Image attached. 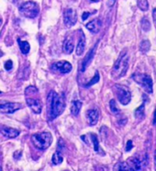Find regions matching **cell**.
<instances>
[{"label":"cell","instance_id":"obj_1","mask_svg":"<svg viewBox=\"0 0 156 171\" xmlns=\"http://www.w3.org/2000/svg\"><path fill=\"white\" fill-rule=\"evenodd\" d=\"M48 115L51 120L55 119L63 113L65 109V101L63 95H59L52 91L48 95Z\"/></svg>","mask_w":156,"mask_h":171},{"label":"cell","instance_id":"obj_2","mask_svg":"<svg viewBox=\"0 0 156 171\" xmlns=\"http://www.w3.org/2000/svg\"><path fill=\"white\" fill-rule=\"evenodd\" d=\"M128 63H129V56L128 52L125 50L121 52L120 56L114 64L113 69L111 71V76L113 77V79H119L126 74L128 71Z\"/></svg>","mask_w":156,"mask_h":171},{"label":"cell","instance_id":"obj_3","mask_svg":"<svg viewBox=\"0 0 156 171\" xmlns=\"http://www.w3.org/2000/svg\"><path fill=\"white\" fill-rule=\"evenodd\" d=\"M31 142L36 148L40 150H45L51 145L53 142L52 134L50 132H42L34 134L31 136Z\"/></svg>","mask_w":156,"mask_h":171},{"label":"cell","instance_id":"obj_4","mask_svg":"<svg viewBox=\"0 0 156 171\" xmlns=\"http://www.w3.org/2000/svg\"><path fill=\"white\" fill-rule=\"evenodd\" d=\"M132 79L142 88L145 90L148 93H153V81L152 78L145 73H135L132 75Z\"/></svg>","mask_w":156,"mask_h":171},{"label":"cell","instance_id":"obj_5","mask_svg":"<svg viewBox=\"0 0 156 171\" xmlns=\"http://www.w3.org/2000/svg\"><path fill=\"white\" fill-rule=\"evenodd\" d=\"M40 8L39 6L32 1H28L24 3L20 7H19V12L20 14L23 15L24 17L28 18H35L39 14Z\"/></svg>","mask_w":156,"mask_h":171},{"label":"cell","instance_id":"obj_6","mask_svg":"<svg viewBox=\"0 0 156 171\" xmlns=\"http://www.w3.org/2000/svg\"><path fill=\"white\" fill-rule=\"evenodd\" d=\"M113 89L119 102L123 105H127L130 102V98H131L129 89L127 86L120 85V84H115Z\"/></svg>","mask_w":156,"mask_h":171},{"label":"cell","instance_id":"obj_7","mask_svg":"<svg viewBox=\"0 0 156 171\" xmlns=\"http://www.w3.org/2000/svg\"><path fill=\"white\" fill-rule=\"evenodd\" d=\"M22 107L23 105L20 102H0V112L3 114H13Z\"/></svg>","mask_w":156,"mask_h":171},{"label":"cell","instance_id":"obj_8","mask_svg":"<svg viewBox=\"0 0 156 171\" xmlns=\"http://www.w3.org/2000/svg\"><path fill=\"white\" fill-rule=\"evenodd\" d=\"M77 21V14L76 11L73 8H67L63 12V22L67 28L73 27Z\"/></svg>","mask_w":156,"mask_h":171},{"label":"cell","instance_id":"obj_9","mask_svg":"<svg viewBox=\"0 0 156 171\" xmlns=\"http://www.w3.org/2000/svg\"><path fill=\"white\" fill-rule=\"evenodd\" d=\"M26 102L28 104V107H30V109L35 113V114H41L42 110H43V103L41 100L33 97V96H26Z\"/></svg>","mask_w":156,"mask_h":171},{"label":"cell","instance_id":"obj_10","mask_svg":"<svg viewBox=\"0 0 156 171\" xmlns=\"http://www.w3.org/2000/svg\"><path fill=\"white\" fill-rule=\"evenodd\" d=\"M72 68L73 67H72L71 63L66 61V60L58 61L53 65V69L55 71H58L61 73H68L72 71Z\"/></svg>","mask_w":156,"mask_h":171},{"label":"cell","instance_id":"obj_11","mask_svg":"<svg viewBox=\"0 0 156 171\" xmlns=\"http://www.w3.org/2000/svg\"><path fill=\"white\" fill-rule=\"evenodd\" d=\"M98 117H99V113L97 109H90L86 112V118L90 126L97 125L98 121Z\"/></svg>","mask_w":156,"mask_h":171},{"label":"cell","instance_id":"obj_12","mask_svg":"<svg viewBox=\"0 0 156 171\" xmlns=\"http://www.w3.org/2000/svg\"><path fill=\"white\" fill-rule=\"evenodd\" d=\"M85 27L90 32H92L94 34H97L100 30V28H101V21L98 18H95V19L91 20L90 22H88L85 25Z\"/></svg>","mask_w":156,"mask_h":171},{"label":"cell","instance_id":"obj_13","mask_svg":"<svg viewBox=\"0 0 156 171\" xmlns=\"http://www.w3.org/2000/svg\"><path fill=\"white\" fill-rule=\"evenodd\" d=\"M0 131H1V134L7 138H15V137L18 136V135H19L18 130L11 128V127H7V126L2 127Z\"/></svg>","mask_w":156,"mask_h":171},{"label":"cell","instance_id":"obj_14","mask_svg":"<svg viewBox=\"0 0 156 171\" xmlns=\"http://www.w3.org/2000/svg\"><path fill=\"white\" fill-rule=\"evenodd\" d=\"M85 49V34L83 33V31L80 33V38H79V41L76 46V50H75V53L77 56H82V54L84 53Z\"/></svg>","mask_w":156,"mask_h":171},{"label":"cell","instance_id":"obj_15","mask_svg":"<svg viewBox=\"0 0 156 171\" xmlns=\"http://www.w3.org/2000/svg\"><path fill=\"white\" fill-rule=\"evenodd\" d=\"M96 48H97V44L95 45V47H94V48H92V49H91V50L86 54V56H85V59H84V60H83V62H82V67H81V71H82V72H84V71H85L86 67L88 66V64L90 63V61L93 59L94 55H95Z\"/></svg>","mask_w":156,"mask_h":171},{"label":"cell","instance_id":"obj_16","mask_svg":"<svg viewBox=\"0 0 156 171\" xmlns=\"http://www.w3.org/2000/svg\"><path fill=\"white\" fill-rule=\"evenodd\" d=\"M113 171H136L127 162H118L114 166Z\"/></svg>","mask_w":156,"mask_h":171},{"label":"cell","instance_id":"obj_17","mask_svg":"<svg viewBox=\"0 0 156 171\" xmlns=\"http://www.w3.org/2000/svg\"><path fill=\"white\" fill-rule=\"evenodd\" d=\"M73 48H74V46H73V39H72L71 37H68V38L64 40V42H63V52L66 53V54H71L72 52L73 51Z\"/></svg>","mask_w":156,"mask_h":171},{"label":"cell","instance_id":"obj_18","mask_svg":"<svg viewBox=\"0 0 156 171\" xmlns=\"http://www.w3.org/2000/svg\"><path fill=\"white\" fill-rule=\"evenodd\" d=\"M82 108V102L79 100H74L71 103V113L73 116H77Z\"/></svg>","mask_w":156,"mask_h":171},{"label":"cell","instance_id":"obj_19","mask_svg":"<svg viewBox=\"0 0 156 171\" xmlns=\"http://www.w3.org/2000/svg\"><path fill=\"white\" fill-rule=\"evenodd\" d=\"M90 138H91V141H92L93 145H94V150H95L98 154H99V155H105V153L103 152V150L100 148L99 142H98V139L97 135H95V134H90Z\"/></svg>","mask_w":156,"mask_h":171},{"label":"cell","instance_id":"obj_20","mask_svg":"<svg viewBox=\"0 0 156 171\" xmlns=\"http://www.w3.org/2000/svg\"><path fill=\"white\" fill-rule=\"evenodd\" d=\"M18 43L20 51L25 55L28 54L29 52V50H30V46H29L28 41H24V40H21L20 39H18Z\"/></svg>","mask_w":156,"mask_h":171},{"label":"cell","instance_id":"obj_21","mask_svg":"<svg viewBox=\"0 0 156 171\" xmlns=\"http://www.w3.org/2000/svg\"><path fill=\"white\" fill-rule=\"evenodd\" d=\"M63 156H62V154H61L60 151H56L53 154V158H52V162H53V165H59V164H61L63 162Z\"/></svg>","mask_w":156,"mask_h":171},{"label":"cell","instance_id":"obj_22","mask_svg":"<svg viewBox=\"0 0 156 171\" xmlns=\"http://www.w3.org/2000/svg\"><path fill=\"white\" fill-rule=\"evenodd\" d=\"M140 49H141V51L142 52H148L151 49V43L149 40H142L141 44H140Z\"/></svg>","mask_w":156,"mask_h":171},{"label":"cell","instance_id":"obj_23","mask_svg":"<svg viewBox=\"0 0 156 171\" xmlns=\"http://www.w3.org/2000/svg\"><path fill=\"white\" fill-rule=\"evenodd\" d=\"M137 4H138V7H140V9L142 11H147L149 8L148 0H137Z\"/></svg>","mask_w":156,"mask_h":171},{"label":"cell","instance_id":"obj_24","mask_svg":"<svg viewBox=\"0 0 156 171\" xmlns=\"http://www.w3.org/2000/svg\"><path fill=\"white\" fill-rule=\"evenodd\" d=\"M144 107H145V104L142 103V105L136 109L135 111V117L138 118V119H142L143 116H144Z\"/></svg>","mask_w":156,"mask_h":171},{"label":"cell","instance_id":"obj_25","mask_svg":"<svg viewBox=\"0 0 156 171\" xmlns=\"http://www.w3.org/2000/svg\"><path fill=\"white\" fill-rule=\"evenodd\" d=\"M98 81H99V73H98V71H97L95 72V76L92 78V80L90 82H88L87 83H85V87H90V86L96 84L97 83H98Z\"/></svg>","mask_w":156,"mask_h":171},{"label":"cell","instance_id":"obj_26","mask_svg":"<svg viewBox=\"0 0 156 171\" xmlns=\"http://www.w3.org/2000/svg\"><path fill=\"white\" fill-rule=\"evenodd\" d=\"M142 28L144 31H149L151 29V22L147 17H143L142 20Z\"/></svg>","mask_w":156,"mask_h":171},{"label":"cell","instance_id":"obj_27","mask_svg":"<svg viewBox=\"0 0 156 171\" xmlns=\"http://www.w3.org/2000/svg\"><path fill=\"white\" fill-rule=\"evenodd\" d=\"M25 93H26V96H28V95L33 96L36 93H38V89L35 86H29L25 90Z\"/></svg>","mask_w":156,"mask_h":171},{"label":"cell","instance_id":"obj_28","mask_svg":"<svg viewBox=\"0 0 156 171\" xmlns=\"http://www.w3.org/2000/svg\"><path fill=\"white\" fill-rule=\"evenodd\" d=\"M109 106H110V111L115 114H118L119 113V109L118 108L117 106V103H116V101L111 100L109 102Z\"/></svg>","mask_w":156,"mask_h":171},{"label":"cell","instance_id":"obj_29","mask_svg":"<svg viewBox=\"0 0 156 171\" xmlns=\"http://www.w3.org/2000/svg\"><path fill=\"white\" fill-rule=\"evenodd\" d=\"M12 68H13V62H12V60L11 59L7 60L6 63H5V69L7 71H10V70H12Z\"/></svg>","mask_w":156,"mask_h":171},{"label":"cell","instance_id":"obj_30","mask_svg":"<svg viewBox=\"0 0 156 171\" xmlns=\"http://www.w3.org/2000/svg\"><path fill=\"white\" fill-rule=\"evenodd\" d=\"M132 147H133L132 141H131V140H128V142H127V145H126V151H129V150H131V149H132Z\"/></svg>","mask_w":156,"mask_h":171},{"label":"cell","instance_id":"obj_31","mask_svg":"<svg viewBox=\"0 0 156 171\" xmlns=\"http://www.w3.org/2000/svg\"><path fill=\"white\" fill-rule=\"evenodd\" d=\"M96 11H94V12H92V13H89V12H84L83 13V16H82V20H85L90 15H92V14H94Z\"/></svg>","mask_w":156,"mask_h":171},{"label":"cell","instance_id":"obj_32","mask_svg":"<svg viewBox=\"0 0 156 171\" xmlns=\"http://www.w3.org/2000/svg\"><path fill=\"white\" fill-rule=\"evenodd\" d=\"M116 1L117 0H108V6L110 7H113L114 5H115V3H116Z\"/></svg>","mask_w":156,"mask_h":171},{"label":"cell","instance_id":"obj_33","mask_svg":"<svg viewBox=\"0 0 156 171\" xmlns=\"http://www.w3.org/2000/svg\"><path fill=\"white\" fill-rule=\"evenodd\" d=\"M21 156V152L20 151H18V152H15L14 154V157L15 158H17V159H18L19 157Z\"/></svg>","mask_w":156,"mask_h":171},{"label":"cell","instance_id":"obj_34","mask_svg":"<svg viewBox=\"0 0 156 171\" xmlns=\"http://www.w3.org/2000/svg\"><path fill=\"white\" fill-rule=\"evenodd\" d=\"M153 22L156 26V8L153 9Z\"/></svg>","mask_w":156,"mask_h":171},{"label":"cell","instance_id":"obj_35","mask_svg":"<svg viewBox=\"0 0 156 171\" xmlns=\"http://www.w3.org/2000/svg\"><path fill=\"white\" fill-rule=\"evenodd\" d=\"M154 166H155V171H156V150L154 152Z\"/></svg>","mask_w":156,"mask_h":171},{"label":"cell","instance_id":"obj_36","mask_svg":"<svg viewBox=\"0 0 156 171\" xmlns=\"http://www.w3.org/2000/svg\"><path fill=\"white\" fill-rule=\"evenodd\" d=\"M0 171H3V169H2V159L0 158Z\"/></svg>","mask_w":156,"mask_h":171},{"label":"cell","instance_id":"obj_37","mask_svg":"<svg viewBox=\"0 0 156 171\" xmlns=\"http://www.w3.org/2000/svg\"><path fill=\"white\" fill-rule=\"evenodd\" d=\"M153 124L156 125V111H155V114H154V119H153Z\"/></svg>","mask_w":156,"mask_h":171},{"label":"cell","instance_id":"obj_38","mask_svg":"<svg viewBox=\"0 0 156 171\" xmlns=\"http://www.w3.org/2000/svg\"><path fill=\"white\" fill-rule=\"evenodd\" d=\"M3 54H4V53L0 50V57H2V56H3Z\"/></svg>","mask_w":156,"mask_h":171},{"label":"cell","instance_id":"obj_39","mask_svg":"<svg viewBox=\"0 0 156 171\" xmlns=\"http://www.w3.org/2000/svg\"><path fill=\"white\" fill-rule=\"evenodd\" d=\"M90 1H92V2H98L99 0H90Z\"/></svg>","mask_w":156,"mask_h":171},{"label":"cell","instance_id":"obj_40","mask_svg":"<svg viewBox=\"0 0 156 171\" xmlns=\"http://www.w3.org/2000/svg\"><path fill=\"white\" fill-rule=\"evenodd\" d=\"M1 25H2V18L0 17V27H1Z\"/></svg>","mask_w":156,"mask_h":171},{"label":"cell","instance_id":"obj_41","mask_svg":"<svg viewBox=\"0 0 156 171\" xmlns=\"http://www.w3.org/2000/svg\"><path fill=\"white\" fill-rule=\"evenodd\" d=\"M0 93H1V92H0Z\"/></svg>","mask_w":156,"mask_h":171}]
</instances>
